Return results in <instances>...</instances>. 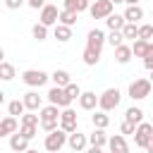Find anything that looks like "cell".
I'll use <instances>...</instances> for the list:
<instances>
[{"instance_id": "cell-51", "label": "cell", "mask_w": 153, "mask_h": 153, "mask_svg": "<svg viewBox=\"0 0 153 153\" xmlns=\"http://www.w3.org/2000/svg\"><path fill=\"white\" fill-rule=\"evenodd\" d=\"M88 2H96V0H88Z\"/></svg>"}, {"instance_id": "cell-40", "label": "cell", "mask_w": 153, "mask_h": 153, "mask_svg": "<svg viewBox=\"0 0 153 153\" xmlns=\"http://www.w3.org/2000/svg\"><path fill=\"white\" fill-rule=\"evenodd\" d=\"M134 131H136V127H134L131 122H127V120H124V122H122V127H120V134L124 136V134H134Z\"/></svg>"}, {"instance_id": "cell-33", "label": "cell", "mask_w": 153, "mask_h": 153, "mask_svg": "<svg viewBox=\"0 0 153 153\" xmlns=\"http://www.w3.org/2000/svg\"><path fill=\"white\" fill-rule=\"evenodd\" d=\"M31 36H33L36 41H45V38H48V26H43L41 22L33 24V26H31Z\"/></svg>"}, {"instance_id": "cell-42", "label": "cell", "mask_w": 153, "mask_h": 153, "mask_svg": "<svg viewBox=\"0 0 153 153\" xmlns=\"http://www.w3.org/2000/svg\"><path fill=\"white\" fill-rule=\"evenodd\" d=\"M26 5H29V7H33V10H43L48 2H45V0H26Z\"/></svg>"}, {"instance_id": "cell-31", "label": "cell", "mask_w": 153, "mask_h": 153, "mask_svg": "<svg viewBox=\"0 0 153 153\" xmlns=\"http://www.w3.org/2000/svg\"><path fill=\"white\" fill-rule=\"evenodd\" d=\"M81 57H84V62H86L88 67H93V65H98V60H100V53H96V50H91V48H84Z\"/></svg>"}, {"instance_id": "cell-39", "label": "cell", "mask_w": 153, "mask_h": 153, "mask_svg": "<svg viewBox=\"0 0 153 153\" xmlns=\"http://www.w3.org/2000/svg\"><path fill=\"white\" fill-rule=\"evenodd\" d=\"M143 67H146L148 72H153V43L148 45V53L143 55Z\"/></svg>"}, {"instance_id": "cell-47", "label": "cell", "mask_w": 153, "mask_h": 153, "mask_svg": "<svg viewBox=\"0 0 153 153\" xmlns=\"http://www.w3.org/2000/svg\"><path fill=\"white\" fill-rule=\"evenodd\" d=\"M2 103H5V93L0 91V105H2Z\"/></svg>"}, {"instance_id": "cell-34", "label": "cell", "mask_w": 153, "mask_h": 153, "mask_svg": "<svg viewBox=\"0 0 153 153\" xmlns=\"http://www.w3.org/2000/svg\"><path fill=\"white\" fill-rule=\"evenodd\" d=\"M105 43H110L112 48H120V45L124 43V36H122V31H110V36L105 38Z\"/></svg>"}, {"instance_id": "cell-14", "label": "cell", "mask_w": 153, "mask_h": 153, "mask_svg": "<svg viewBox=\"0 0 153 153\" xmlns=\"http://www.w3.org/2000/svg\"><path fill=\"white\" fill-rule=\"evenodd\" d=\"M60 112H62V110H60L57 105H50V103H48L45 108L38 110V117H41V122H60Z\"/></svg>"}, {"instance_id": "cell-25", "label": "cell", "mask_w": 153, "mask_h": 153, "mask_svg": "<svg viewBox=\"0 0 153 153\" xmlns=\"http://www.w3.org/2000/svg\"><path fill=\"white\" fill-rule=\"evenodd\" d=\"M53 36H55L60 43H67V41L72 38V26H65V24H55V29H53Z\"/></svg>"}, {"instance_id": "cell-29", "label": "cell", "mask_w": 153, "mask_h": 153, "mask_svg": "<svg viewBox=\"0 0 153 153\" xmlns=\"http://www.w3.org/2000/svg\"><path fill=\"white\" fill-rule=\"evenodd\" d=\"M76 12H69V10H60V22L57 24H65V26H74L76 24Z\"/></svg>"}, {"instance_id": "cell-12", "label": "cell", "mask_w": 153, "mask_h": 153, "mask_svg": "<svg viewBox=\"0 0 153 153\" xmlns=\"http://www.w3.org/2000/svg\"><path fill=\"white\" fill-rule=\"evenodd\" d=\"M14 131H19V122H17V117H12V115L2 117V120H0V139H2V136H12Z\"/></svg>"}, {"instance_id": "cell-21", "label": "cell", "mask_w": 153, "mask_h": 153, "mask_svg": "<svg viewBox=\"0 0 153 153\" xmlns=\"http://www.w3.org/2000/svg\"><path fill=\"white\" fill-rule=\"evenodd\" d=\"M139 19H143V10H141V5H131V7H127V10H124V22L136 24Z\"/></svg>"}, {"instance_id": "cell-9", "label": "cell", "mask_w": 153, "mask_h": 153, "mask_svg": "<svg viewBox=\"0 0 153 153\" xmlns=\"http://www.w3.org/2000/svg\"><path fill=\"white\" fill-rule=\"evenodd\" d=\"M41 24L43 26H55L57 22H60V10H57V5H45L43 10H41Z\"/></svg>"}, {"instance_id": "cell-5", "label": "cell", "mask_w": 153, "mask_h": 153, "mask_svg": "<svg viewBox=\"0 0 153 153\" xmlns=\"http://www.w3.org/2000/svg\"><path fill=\"white\" fill-rule=\"evenodd\" d=\"M48 79H50V74H45L43 69H26V72L22 74V81H24L26 86H31V88H38V86H43Z\"/></svg>"}, {"instance_id": "cell-37", "label": "cell", "mask_w": 153, "mask_h": 153, "mask_svg": "<svg viewBox=\"0 0 153 153\" xmlns=\"http://www.w3.org/2000/svg\"><path fill=\"white\" fill-rule=\"evenodd\" d=\"M139 38L151 41V38H153V24H141V26H139Z\"/></svg>"}, {"instance_id": "cell-2", "label": "cell", "mask_w": 153, "mask_h": 153, "mask_svg": "<svg viewBox=\"0 0 153 153\" xmlns=\"http://www.w3.org/2000/svg\"><path fill=\"white\" fill-rule=\"evenodd\" d=\"M151 88H153V84L148 79H134L129 84V98L131 100H143L146 96H151Z\"/></svg>"}, {"instance_id": "cell-48", "label": "cell", "mask_w": 153, "mask_h": 153, "mask_svg": "<svg viewBox=\"0 0 153 153\" xmlns=\"http://www.w3.org/2000/svg\"><path fill=\"white\" fill-rule=\"evenodd\" d=\"M110 2H112V5H117V2H124V0H110Z\"/></svg>"}, {"instance_id": "cell-15", "label": "cell", "mask_w": 153, "mask_h": 153, "mask_svg": "<svg viewBox=\"0 0 153 153\" xmlns=\"http://www.w3.org/2000/svg\"><path fill=\"white\" fill-rule=\"evenodd\" d=\"M79 108H81V110H88V112L96 110V108H98V96H96L93 91H84V93L79 96Z\"/></svg>"}, {"instance_id": "cell-22", "label": "cell", "mask_w": 153, "mask_h": 153, "mask_svg": "<svg viewBox=\"0 0 153 153\" xmlns=\"http://www.w3.org/2000/svg\"><path fill=\"white\" fill-rule=\"evenodd\" d=\"M134 57V53H131V45H120V48H115V60L120 62V65H127L129 60Z\"/></svg>"}, {"instance_id": "cell-11", "label": "cell", "mask_w": 153, "mask_h": 153, "mask_svg": "<svg viewBox=\"0 0 153 153\" xmlns=\"http://www.w3.org/2000/svg\"><path fill=\"white\" fill-rule=\"evenodd\" d=\"M67 146H69L74 153H81V151H86V146H88V136L76 129L74 134H67Z\"/></svg>"}, {"instance_id": "cell-52", "label": "cell", "mask_w": 153, "mask_h": 153, "mask_svg": "<svg viewBox=\"0 0 153 153\" xmlns=\"http://www.w3.org/2000/svg\"><path fill=\"white\" fill-rule=\"evenodd\" d=\"M0 120H2V115H0Z\"/></svg>"}, {"instance_id": "cell-26", "label": "cell", "mask_w": 153, "mask_h": 153, "mask_svg": "<svg viewBox=\"0 0 153 153\" xmlns=\"http://www.w3.org/2000/svg\"><path fill=\"white\" fill-rule=\"evenodd\" d=\"M105 24H108L110 31H122V26H124L127 22H124V14H110V17L105 19Z\"/></svg>"}, {"instance_id": "cell-46", "label": "cell", "mask_w": 153, "mask_h": 153, "mask_svg": "<svg viewBox=\"0 0 153 153\" xmlns=\"http://www.w3.org/2000/svg\"><path fill=\"white\" fill-rule=\"evenodd\" d=\"M0 62H5V50L0 48Z\"/></svg>"}, {"instance_id": "cell-35", "label": "cell", "mask_w": 153, "mask_h": 153, "mask_svg": "<svg viewBox=\"0 0 153 153\" xmlns=\"http://www.w3.org/2000/svg\"><path fill=\"white\" fill-rule=\"evenodd\" d=\"M19 124H31V127H38V124H41V117H38V115H33V112H24V115L19 117Z\"/></svg>"}, {"instance_id": "cell-49", "label": "cell", "mask_w": 153, "mask_h": 153, "mask_svg": "<svg viewBox=\"0 0 153 153\" xmlns=\"http://www.w3.org/2000/svg\"><path fill=\"white\" fill-rule=\"evenodd\" d=\"M26 153H38V151H36V148H29V151H26Z\"/></svg>"}, {"instance_id": "cell-23", "label": "cell", "mask_w": 153, "mask_h": 153, "mask_svg": "<svg viewBox=\"0 0 153 153\" xmlns=\"http://www.w3.org/2000/svg\"><path fill=\"white\" fill-rule=\"evenodd\" d=\"M91 122H93V127H96V129H105V127L110 124V115H108V112H103V110H93Z\"/></svg>"}, {"instance_id": "cell-30", "label": "cell", "mask_w": 153, "mask_h": 153, "mask_svg": "<svg viewBox=\"0 0 153 153\" xmlns=\"http://www.w3.org/2000/svg\"><path fill=\"white\" fill-rule=\"evenodd\" d=\"M7 112H10L12 117H22V115L26 112V105H24V100H12V103L7 105Z\"/></svg>"}, {"instance_id": "cell-38", "label": "cell", "mask_w": 153, "mask_h": 153, "mask_svg": "<svg viewBox=\"0 0 153 153\" xmlns=\"http://www.w3.org/2000/svg\"><path fill=\"white\" fill-rule=\"evenodd\" d=\"M65 91H67V96H69V98H72V100H74V98H79V96H81V93H84V91H81V88H79V84H74V81H72V84H69V86H67V88H65Z\"/></svg>"}, {"instance_id": "cell-50", "label": "cell", "mask_w": 153, "mask_h": 153, "mask_svg": "<svg viewBox=\"0 0 153 153\" xmlns=\"http://www.w3.org/2000/svg\"><path fill=\"white\" fill-rule=\"evenodd\" d=\"M148 81H151V84H153V72H151V76H148Z\"/></svg>"}, {"instance_id": "cell-16", "label": "cell", "mask_w": 153, "mask_h": 153, "mask_svg": "<svg viewBox=\"0 0 153 153\" xmlns=\"http://www.w3.org/2000/svg\"><path fill=\"white\" fill-rule=\"evenodd\" d=\"M108 148H110V153H129V146H127V141H124L122 134L110 136L108 139Z\"/></svg>"}, {"instance_id": "cell-27", "label": "cell", "mask_w": 153, "mask_h": 153, "mask_svg": "<svg viewBox=\"0 0 153 153\" xmlns=\"http://www.w3.org/2000/svg\"><path fill=\"white\" fill-rule=\"evenodd\" d=\"M148 45H151V41L136 38V41H134V45H131V53H134V57H143V55L148 53Z\"/></svg>"}, {"instance_id": "cell-8", "label": "cell", "mask_w": 153, "mask_h": 153, "mask_svg": "<svg viewBox=\"0 0 153 153\" xmlns=\"http://www.w3.org/2000/svg\"><path fill=\"white\" fill-rule=\"evenodd\" d=\"M112 2L110 0H96V2H91V7H88V12H91V17L93 19H108L110 14H112Z\"/></svg>"}, {"instance_id": "cell-24", "label": "cell", "mask_w": 153, "mask_h": 153, "mask_svg": "<svg viewBox=\"0 0 153 153\" xmlns=\"http://www.w3.org/2000/svg\"><path fill=\"white\" fill-rule=\"evenodd\" d=\"M108 134H105V129H96L93 134H88V143L91 146H98V148H103V146H108Z\"/></svg>"}, {"instance_id": "cell-43", "label": "cell", "mask_w": 153, "mask_h": 153, "mask_svg": "<svg viewBox=\"0 0 153 153\" xmlns=\"http://www.w3.org/2000/svg\"><path fill=\"white\" fill-rule=\"evenodd\" d=\"M86 153H103V148H98V146H88Z\"/></svg>"}, {"instance_id": "cell-10", "label": "cell", "mask_w": 153, "mask_h": 153, "mask_svg": "<svg viewBox=\"0 0 153 153\" xmlns=\"http://www.w3.org/2000/svg\"><path fill=\"white\" fill-rule=\"evenodd\" d=\"M105 33L100 31V29H91L88 33H86V48H91V50H96V53H100L103 50V43H105Z\"/></svg>"}, {"instance_id": "cell-18", "label": "cell", "mask_w": 153, "mask_h": 153, "mask_svg": "<svg viewBox=\"0 0 153 153\" xmlns=\"http://www.w3.org/2000/svg\"><path fill=\"white\" fill-rule=\"evenodd\" d=\"M50 79H53V84L60 86V88H67V86L72 84V76H69L67 69H55V72L50 74Z\"/></svg>"}, {"instance_id": "cell-32", "label": "cell", "mask_w": 153, "mask_h": 153, "mask_svg": "<svg viewBox=\"0 0 153 153\" xmlns=\"http://www.w3.org/2000/svg\"><path fill=\"white\" fill-rule=\"evenodd\" d=\"M122 36H124V38H129V41H136V38H139V26L127 22V24L122 26Z\"/></svg>"}, {"instance_id": "cell-3", "label": "cell", "mask_w": 153, "mask_h": 153, "mask_svg": "<svg viewBox=\"0 0 153 153\" xmlns=\"http://www.w3.org/2000/svg\"><path fill=\"white\" fill-rule=\"evenodd\" d=\"M65 143H67V134H65L62 129L50 131V134L45 136V141H43V146H45V151H48V153H60Z\"/></svg>"}, {"instance_id": "cell-1", "label": "cell", "mask_w": 153, "mask_h": 153, "mask_svg": "<svg viewBox=\"0 0 153 153\" xmlns=\"http://www.w3.org/2000/svg\"><path fill=\"white\" fill-rule=\"evenodd\" d=\"M120 100H122L120 88H105V91L98 96V110H103V112H112V110L120 105Z\"/></svg>"}, {"instance_id": "cell-19", "label": "cell", "mask_w": 153, "mask_h": 153, "mask_svg": "<svg viewBox=\"0 0 153 153\" xmlns=\"http://www.w3.org/2000/svg\"><path fill=\"white\" fill-rule=\"evenodd\" d=\"M91 7V2L88 0H62V10H69V12H84V10H88Z\"/></svg>"}, {"instance_id": "cell-17", "label": "cell", "mask_w": 153, "mask_h": 153, "mask_svg": "<svg viewBox=\"0 0 153 153\" xmlns=\"http://www.w3.org/2000/svg\"><path fill=\"white\" fill-rule=\"evenodd\" d=\"M10 148H12L14 153H26V151H29V139H24L19 131H14V134L10 136Z\"/></svg>"}, {"instance_id": "cell-20", "label": "cell", "mask_w": 153, "mask_h": 153, "mask_svg": "<svg viewBox=\"0 0 153 153\" xmlns=\"http://www.w3.org/2000/svg\"><path fill=\"white\" fill-rule=\"evenodd\" d=\"M124 120H127V122H131L134 127H139V124L143 122V110H141V108H136V105H131V108H127Z\"/></svg>"}, {"instance_id": "cell-28", "label": "cell", "mask_w": 153, "mask_h": 153, "mask_svg": "<svg viewBox=\"0 0 153 153\" xmlns=\"http://www.w3.org/2000/svg\"><path fill=\"white\" fill-rule=\"evenodd\" d=\"M17 74H14V65L10 62H0V81H12Z\"/></svg>"}, {"instance_id": "cell-7", "label": "cell", "mask_w": 153, "mask_h": 153, "mask_svg": "<svg viewBox=\"0 0 153 153\" xmlns=\"http://www.w3.org/2000/svg\"><path fill=\"white\" fill-rule=\"evenodd\" d=\"M60 129H62L65 134H74V131H76V110L65 108V110L60 112Z\"/></svg>"}, {"instance_id": "cell-13", "label": "cell", "mask_w": 153, "mask_h": 153, "mask_svg": "<svg viewBox=\"0 0 153 153\" xmlns=\"http://www.w3.org/2000/svg\"><path fill=\"white\" fill-rule=\"evenodd\" d=\"M22 100H24V105H26V110H29V112H36V110H41V108H43V105H41V103H43V98L38 96V91H26Z\"/></svg>"}, {"instance_id": "cell-6", "label": "cell", "mask_w": 153, "mask_h": 153, "mask_svg": "<svg viewBox=\"0 0 153 153\" xmlns=\"http://www.w3.org/2000/svg\"><path fill=\"white\" fill-rule=\"evenodd\" d=\"M151 139H153V124H151V122H141V124L136 127V131H134V143H136L139 148H146Z\"/></svg>"}, {"instance_id": "cell-36", "label": "cell", "mask_w": 153, "mask_h": 153, "mask_svg": "<svg viewBox=\"0 0 153 153\" xmlns=\"http://www.w3.org/2000/svg\"><path fill=\"white\" fill-rule=\"evenodd\" d=\"M19 134L24 136V139H33L36 134H38V127H31V124H19Z\"/></svg>"}, {"instance_id": "cell-41", "label": "cell", "mask_w": 153, "mask_h": 153, "mask_svg": "<svg viewBox=\"0 0 153 153\" xmlns=\"http://www.w3.org/2000/svg\"><path fill=\"white\" fill-rule=\"evenodd\" d=\"M24 2H26V0H5V7H7V10H19Z\"/></svg>"}, {"instance_id": "cell-4", "label": "cell", "mask_w": 153, "mask_h": 153, "mask_svg": "<svg viewBox=\"0 0 153 153\" xmlns=\"http://www.w3.org/2000/svg\"><path fill=\"white\" fill-rule=\"evenodd\" d=\"M45 96H48V103H50V105H57L60 110H65V108H69V105H72V98H69V96H67V91H65V88H60V86H53Z\"/></svg>"}, {"instance_id": "cell-44", "label": "cell", "mask_w": 153, "mask_h": 153, "mask_svg": "<svg viewBox=\"0 0 153 153\" xmlns=\"http://www.w3.org/2000/svg\"><path fill=\"white\" fill-rule=\"evenodd\" d=\"M143 151H146V153H153V139H151V141H148V146H146V148H143Z\"/></svg>"}, {"instance_id": "cell-45", "label": "cell", "mask_w": 153, "mask_h": 153, "mask_svg": "<svg viewBox=\"0 0 153 153\" xmlns=\"http://www.w3.org/2000/svg\"><path fill=\"white\" fill-rule=\"evenodd\" d=\"M127 2V7H131V5H139V0H124Z\"/></svg>"}]
</instances>
